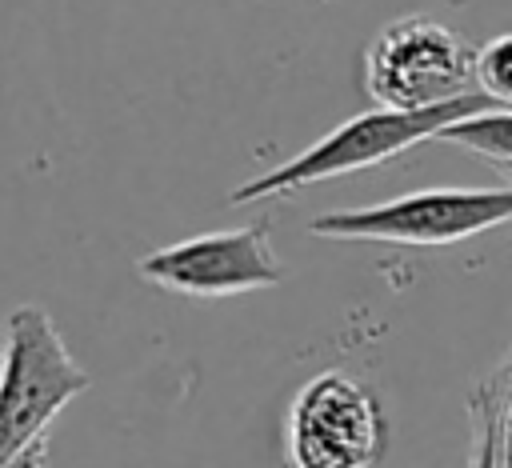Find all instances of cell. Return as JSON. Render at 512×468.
<instances>
[{"mask_svg":"<svg viewBox=\"0 0 512 468\" xmlns=\"http://www.w3.org/2000/svg\"><path fill=\"white\" fill-rule=\"evenodd\" d=\"M92 376L68 352L40 304H16L0 352V468L44 464L56 416L88 392Z\"/></svg>","mask_w":512,"mask_h":468,"instance_id":"obj_1","label":"cell"},{"mask_svg":"<svg viewBox=\"0 0 512 468\" xmlns=\"http://www.w3.org/2000/svg\"><path fill=\"white\" fill-rule=\"evenodd\" d=\"M496 108L492 96L464 92L448 104H432V108H384L376 104L372 112H360L344 124H336L328 136H320L316 144H308L304 152H296L292 160L244 180L240 188H232V204H256V200H272V196H292L308 184L332 180V176H348L372 164H384L424 140H436L440 128H448L460 116Z\"/></svg>","mask_w":512,"mask_h":468,"instance_id":"obj_2","label":"cell"},{"mask_svg":"<svg viewBox=\"0 0 512 468\" xmlns=\"http://www.w3.org/2000/svg\"><path fill=\"white\" fill-rule=\"evenodd\" d=\"M508 220H512V180L488 188H420L384 204L324 212L308 220V232L332 240L440 248V244H460L476 232H492Z\"/></svg>","mask_w":512,"mask_h":468,"instance_id":"obj_3","label":"cell"},{"mask_svg":"<svg viewBox=\"0 0 512 468\" xmlns=\"http://www.w3.org/2000/svg\"><path fill=\"white\" fill-rule=\"evenodd\" d=\"M364 88L384 108H432L476 92V44L416 12L384 24L364 48Z\"/></svg>","mask_w":512,"mask_h":468,"instance_id":"obj_4","label":"cell"},{"mask_svg":"<svg viewBox=\"0 0 512 468\" xmlns=\"http://www.w3.org/2000/svg\"><path fill=\"white\" fill-rule=\"evenodd\" d=\"M140 280L192 296V300H224L260 288H276L288 280L276 248H272V220H248L240 228L200 232L164 248H152L136 260Z\"/></svg>","mask_w":512,"mask_h":468,"instance_id":"obj_5","label":"cell"},{"mask_svg":"<svg viewBox=\"0 0 512 468\" xmlns=\"http://www.w3.org/2000/svg\"><path fill=\"white\" fill-rule=\"evenodd\" d=\"M384 444L380 400L344 372L312 376L288 408V460L300 468H364L384 456Z\"/></svg>","mask_w":512,"mask_h":468,"instance_id":"obj_6","label":"cell"},{"mask_svg":"<svg viewBox=\"0 0 512 468\" xmlns=\"http://www.w3.org/2000/svg\"><path fill=\"white\" fill-rule=\"evenodd\" d=\"M468 416H472L468 460L472 464H512V348L472 388Z\"/></svg>","mask_w":512,"mask_h":468,"instance_id":"obj_7","label":"cell"},{"mask_svg":"<svg viewBox=\"0 0 512 468\" xmlns=\"http://www.w3.org/2000/svg\"><path fill=\"white\" fill-rule=\"evenodd\" d=\"M436 140L456 144L464 152H476V156H484L496 168L500 164H512V108L508 104H496V108L460 116L448 128H440Z\"/></svg>","mask_w":512,"mask_h":468,"instance_id":"obj_8","label":"cell"},{"mask_svg":"<svg viewBox=\"0 0 512 468\" xmlns=\"http://www.w3.org/2000/svg\"><path fill=\"white\" fill-rule=\"evenodd\" d=\"M476 88L512 108V32H496L476 48Z\"/></svg>","mask_w":512,"mask_h":468,"instance_id":"obj_9","label":"cell"},{"mask_svg":"<svg viewBox=\"0 0 512 468\" xmlns=\"http://www.w3.org/2000/svg\"><path fill=\"white\" fill-rule=\"evenodd\" d=\"M500 172H508V176H512V164H500Z\"/></svg>","mask_w":512,"mask_h":468,"instance_id":"obj_10","label":"cell"}]
</instances>
